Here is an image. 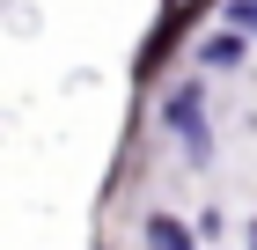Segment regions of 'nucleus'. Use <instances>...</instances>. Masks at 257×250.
Returning a JSON list of instances; mask_svg holds the SVG:
<instances>
[{
    "label": "nucleus",
    "mask_w": 257,
    "mask_h": 250,
    "mask_svg": "<svg viewBox=\"0 0 257 250\" xmlns=\"http://www.w3.org/2000/svg\"><path fill=\"white\" fill-rule=\"evenodd\" d=\"M242 52H250V30H235V37H213V44H206L198 59H206V66H235Z\"/></svg>",
    "instance_id": "obj_2"
},
{
    "label": "nucleus",
    "mask_w": 257,
    "mask_h": 250,
    "mask_svg": "<svg viewBox=\"0 0 257 250\" xmlns=\"http://www.w3.org/2000/svg\"><path fill=\"white\" fill-rule=\"evenodd\" d=\"M147 243H155V250H191V235H184V221L155 213V221H147Z\"/></svg>",
    "instance_id": "obj_3"
},
{
    "label": "nucleus",
    "mask_w": 257,
    "mask_h": 250,
    "mask_svg": "<svg viewBox=\"0 0 257 250\" xmlns=\"http://www.w3.org/2000/svg\"><path fill=\"white\" fill-rule=\"evenodd\" d=\"M191 8H198V15H206V8H213V0H191Z\"/></svg>",
    "instance_id": "obj_4"
},
{
    "label": "nucleus",
    "mask_w": 257,
    "mask_h": 250,
    "mask_svg": "<svg viewBox=\"0 0 257 250\" xmlns=\"http://www.w3.org/2000/svg\"><path fill=\"white\" fill-rule=\"evenodd\" d=\"M162 118H169V125L184 133L191 162H206V154H213V140H206V103H198V81H191V89H177V96L162 103Z\"/></svg>",
    "instance_id": "obj_1"
},
{
    "label": "nucleus",
    "mask_w": 257,
    "mask_h": 250,
    "mask_svg": "<svg viewBox=\"0 0 257 250\" xmlns=\"http://www.w3.org/2000/svg\"><path fill=\"white\" fill-rule=\"evenodd\" d=\"M250 250H257V221H250Z\"/></svg>",
    "instance_id": "obj_5"
}]
</instances>
